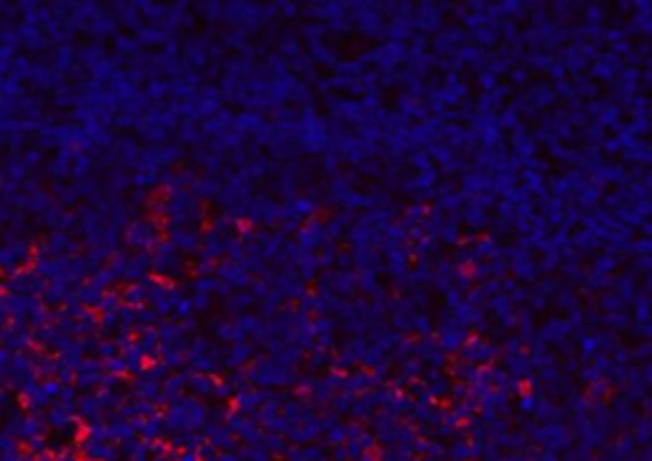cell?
<instances>
[{
    "mask_svg": "<svg viewBox=\"0 0 652 461\" xmlns=\"http://www.w3.org/2000/svg\"><path fill=\"white\" fill-rule=\"evenodd\" d=\"M156 237H159V232H156V227L151 225V222H133L130 225V229H128V243L133 245V247H148L151 243H156Z\"/></svg>",
    "mask_w": 652,
    "mask_h": 461,
    "instance_id": "6da1fadb",
    "label": "cell"
}]
</instances>
